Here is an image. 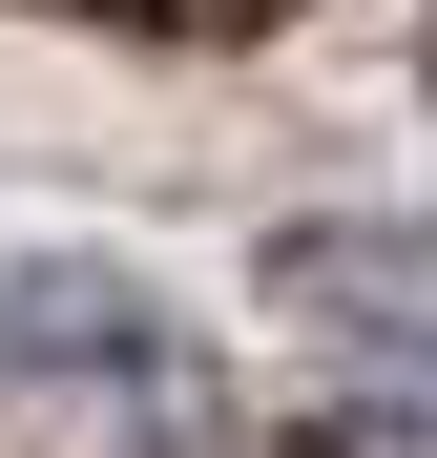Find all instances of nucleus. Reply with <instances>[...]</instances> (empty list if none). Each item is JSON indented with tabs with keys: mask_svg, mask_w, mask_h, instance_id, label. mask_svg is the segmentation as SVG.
Returning <instances> with one entry per match:
<instances>
[{
	"mask_svg": "<svg viewBox=\"0 0 437 458\" xmlns=\"http://www.w3.org/2000/svg\"><path fill=\"white\" fill-rule=\"evenodd\" d=\"M271 313L354 354H437V229H271Z\"/></svg>",
	"mask_w": 437,
	"mask_h": 458,
	"instance_id": "obj_1",
	"label": "nucleus"
},
{
	"mask_svg": "<svg viewBox=\"0 0 437 458\" xmlns=\"http://www.w3.org/2000/svg\"><path fill=\"white\" fill-rule=\"evenodd\" d=\"M0 334H21V354H105V375H146V354H167L125 271H21V292H0Z\"/></svg>",
	"mask_w": 437,
	"mask_h": 458,
	"instance_id": "obj_2",
	"label": "nucleus"
},
{
	"mask_svg": "<svg viewBox=\"0 0 437 458\" xmlns=\"http://www.w3.org/2000/svg\"><path fill=\"white\" fill-rule=\"evenodd\" d=\"M167 21H271V0H167Z\"/></svg>",
	"mask_w": 437,
	"mask_h": 458,
	"instance_id": "obj_4",
	"label": "nucleus"
},
{
	"mask_svg": "<svg viewBox=\"0 0 437 458\" xmlns=\"http://www.w3.org/2000/svg\"><path fill=\"white\" fill-rule=\"evenodd\" d=\"M125 458H230V417H208V375H188V354H146V417H125Z\"/></svg>",
	"mask_w": 437,
	"mask_h": 458,
	"instance_id": "obj_3",
	"label": "nucleus"
}]
</instances>
